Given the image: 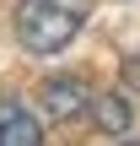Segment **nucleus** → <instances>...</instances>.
<instances>
[{"instance_id": "nucleus-1", "label": "nucleus", "mask_w": 140, "mask_h": 146, "mask_svg": "<svg viewBox=\"0 0 140 146\" xmlns=\"http://www.w3.org/2000/svg\"><path fill=\"white\" fill-rule=\"evenodd\" d=\"M86 27V0H22L16 38L27 54H59Z\"/></svg>"}, {"instance_id": "nucleus-2", "label": "nucleus", "mask_w": 140, "mask_h": 146, "mask_svg": "<svg viewBox=\"0 0 140 146\" xmlns=\"http://www.w3.org/2000/svg\"><path fill=\"white\" fill-rule=\"evenodd\" d=\"M38 98H43V119H59V125L81 119V114L92 108V87H86L81 76H49Z\"/></svg>"}, {"instance_id": "nucleus-3", "label": "nucleus", "mask_w": 140, "mask_h": 146, "mask_svg": "<svg viewBox=\"0 0 140 146\" xmlns=\"http://www.w3.org/2000/svg\"><path fill=\"white\" fill-rule=\"evenodd\" d=\"M0 146H43L38 119H32L16 98H0Z\"/></svg>"}, {"instance_id": "nucleus-4", "label": "nucleus", "mask_w": 140, "mask_h": 146, "mask_svg": "<svg viewBox=\"0 0 140 146\" xmlns=\"http://www.w3.org/2000/svg\"><path fill=\"white\" fill-rule=\"evenodd\" d=\"M92 114H97V130H108V135H124V130H129V98H124V92L92 98Z\"/></svg>"}, {"instance_id": "nucleus-5", "label": "nucleus", "mask_w": 140, "mask_h": 146, "mask_svg": "<svg viewBox=\"0 0 140 146\" xmlns=\"http://www.w3.org/2000/svg\"><path fill=\"white\" fill-rule=\"evenodd\" d=\"M119 146H140V141H119Z\"/></svg>"}]
</instances>
